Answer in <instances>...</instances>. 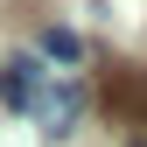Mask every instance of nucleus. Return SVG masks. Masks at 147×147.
Listing matches in <instances>:
<instances>
[{
  "instance_id": "20e7f679",
  "label": "nucleus",
  "mask_w": 147,
  "mask_h": 147,
  "mask_svg": "<svg viewBox=\"0 0 147 147\" xmlns=\"http://www.w3.org/2000/svg\"><path fill=\"white\" fill-rule=\"evenodd\" d=\"M119 98H133V105H140V119H147V70H140V77L126 84V91H119Z\"/></svg>"
},
{
  "instance_id": "39448f33",
  "label": "nucleus",
  "mask_w": 147,
  "mask_h": 147,
  "mask_svg": "<svg viewBox=\"0 0 147 147\" xmlns=\"http://www.w3.org/2000/svg\"><path fill=\"white\" fill-rule=\"evenodd\" d=\"M126 147H147V140H126Z\"/></svg>"
},
{
  "instance_id": "7ed1b4c3",
  "label": "nucleus",
  "mask_w": 147,
  "mask_h": 147,
  "mask_svg": "<svg viewBox=\"0 0 147 147\" xmlns=\"http://www.w3.org/2000/svg\"><path fill=\"white\" fill-rule=\"evenodd\" d=\"M42 56H56V63H77V56H84V42H77L70 28H42Z\"/></svg>"
},
{
  "instance_id": "f03ea898",
  "label": "nucleus",
  "mask_w": 147,
  "mask_h": 147,
  "mask_svg": "<svg viewBox=\"0 0 147 147\" xmlns=\"http://www.w3.org/2000/svg\"><path fill=\"white\" fill-rule=\"evenodd\" d=\"M42 91H49V70L35 63V56H14L7 70H0V105H7V112H35Z\"/></svg>"
},
{
  "instance_id": "f257e3e1",
  "label": "nucleus",
  "mask_w": 147,
  "mask_h": 147,
  "mask_svg": "<svg viewBox=\"0 0 147 147\" xmlns=\"http://www.w3.org/2000/svg\"><path fill=\"white\" fill-rule=\"evenodd\" d=\"M84 105H91V91L77 84V77H49V91H42V98H35V133H42V140H70V133H77V126H84Z\"/></svg>"
}]
</instances>
